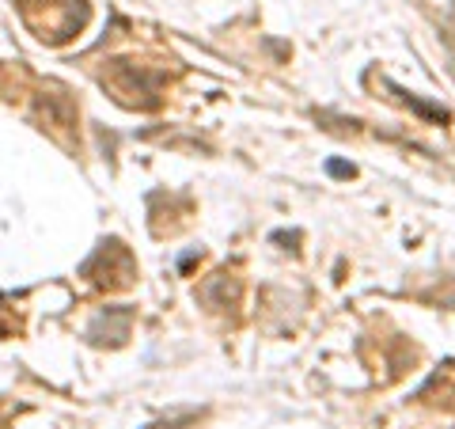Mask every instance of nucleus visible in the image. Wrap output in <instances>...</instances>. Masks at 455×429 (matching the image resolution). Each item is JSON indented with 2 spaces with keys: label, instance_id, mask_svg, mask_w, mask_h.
Instances as JSON below:
<instances>
[{
  "label": "nucleus",
  "instance_id": "obj_1",
  "mask_svg": "<svg viewBox=\"0 0 455 429\" xmlns=\"http://www.w3.org/2000/svg\"><path fill=\"white\" fill-rule=\"evenodd\" d=\"M330 175H353V167H345V164H330Z\"/></svg>",
  "mask_w": 455,
  "mask_h": 429
}]
</instances>
